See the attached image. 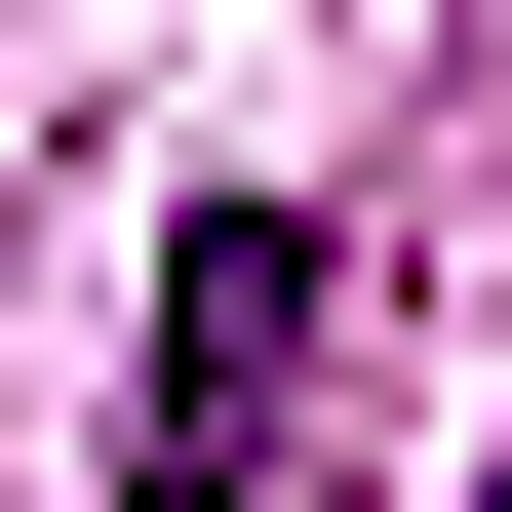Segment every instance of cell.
<instances>
[{
    "label": "cell",
    "instance_id": "obj_1",
    "mask_svg": "<svg viewBox=\"0 0 512 512\" xmlns=\"http://www.w3.org/2000/svg\"><path fill=\"white\" fill-rule=\"evenodd\" d=\"M316 316H355V237H316V197H197V237H158V355H119V512H276Z\"/></svg>",
    "mask_w": 512,
    "mask_h": 512
},
{
    "label": "cell",
    "instance_id": "obj_2",
    "mask_svg": "<svg viewBox=\"0 0 512 512\" xmlns=\"http://www.w3.org/2000/svg\"><path fill=\"white\" fill-rule=\"evenodd\" d=\"M473 512H512V473H473Z\"/></svg>",
    "mask_w": 512,
    "mask_h": 512
}]
</instances>
